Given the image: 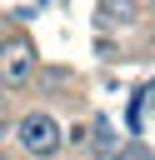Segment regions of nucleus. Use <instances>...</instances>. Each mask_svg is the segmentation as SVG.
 <instances>
[{
    "label": "nucleus",
    "instance_id": "nucleus-1",
    "mask_svg": "<svg viewBox=\"0 0 155 160\" xmlns=\"http://www.w3.org/2000/svg\"><path fill=\"white\" fill-rule=\"evenodd\" d=\"M15 140H20V150H30V155H50V150L60 145V125L35 110V115H25V120L15 125Z\"/></svg>",
    "mask_w": 155,
    "mask_h": 160
},
{
    "label": "nucleus",
    "instance_id": "nucleus-2",
    "mask_svg": "<svg viewBox=\"0 0 155 160\" xmlns=\"http://www.w3.org/2000/svg\"><path fill=\"white\" fill-rule=\"evenodd\" d=\"M30 70H35V55H30V45H20V40H10L5 50H0V85H25L30 80Z\"/></svg>",
    "mask_w": 155,
    "mask_h": 160
}]
</instances>
